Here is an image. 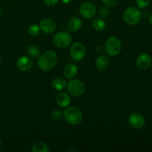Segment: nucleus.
Returning a JSON list of instances; mask_svg holds the SVG:
<instances>
[{
    "instance_id": "f257e3e1",
    "label": "nucleus",
    "mask_w": 152,
    "mask_h": 152,
    "mask_svg": "<svg viewBox=\"0 0 152 152\" xmlns=\"http://www.w3.org/2000/svg\"><path fill=\"white\" fill-rule=\"evenodd\" d=\"M38 66L44 71H50L56 66L58 61V56L56 52L48 50L39 56Z\"/></svg>"
},
{
    "instance_id": "f03ea898",
    "label": "nucleus",
    "mask_w": 152,
    "mask_h": 152,
    "mask_svg": "<svg viewBox=\"0 0 152 152\" xmlns=\"http://www.w3.org/2000/svg\"><path fill=\"white\" fill-rule=\"evenodd\" d=\"M64 118L68 124L77 126L83 120V113L77 107H69L64 112Z\"/></svg>"
},
{
    "instance_id": "7ed1b4c3",
    "label": "nucleus",
    "mask_w": 152,
    "mask_h": 152,
    "mask_svg": "<svg viewBox=\"0 0 152 152\" xmlns=\"http://www.w3.org/2000/svg\"><path fill=\"white\" fill-rule=\"evenodd\" d=\"M105 50L110 56H116L122 50V42L117 37H111L107 39L105 44Z\"/></svg>"
},
{
    "instance_id": "20e7f679",
    "label": "nucleus",
    "mask_w": 152,
    "mask_h": 152,
    "mask_svg": "<svg viewBox=\"0 0 152 152\" xmlns=\"http://www.w3.org/2000/svg\"><path fill=\"white\" fill-rule=\"evenodd\" d=\"M142 14L140 10L135 7H129L123 13V19L128 25H134L139 23Z\"/></svg>"
},
{
    "instance_id": "39448f33",
    "label": "nucleus",
    "mask_w": 152,
    "mask_h": 152,
    "mask_svg": "<svg viewBox=\"0 0 152 152\" xmlns=\"http://www.w3.org/2000/svg\"><path fill=\"white\" fill-rule=\"evenodd\" d=\"M67 88L71 96L74 97H80L86 91L84 83L79 79H73L67 83Z\"/></svg>"
},
{
    "instance_id": "423d86ee",
    "label": "nucleus",
    "mask_w": 152,
    "mask_h": 152,
    "mask_svg": "<svg viewBox=\"0 0 152 152\" xmlns=\"http://www.w3.org/2000/svg\"><path fill=\"white\" fill-rule=\"evenodd\" d=\"M72 41L71 35L65 31L57 33L53 37V43L59 48H65L71 45Z\"/></svg>"
},
{
    "instance_id": "0eeeda50",
    "label": "nucleus",
    "mask_w": 152,
    "mask_h": 152,
    "mask_svg": "<svg viewBox=\"0 0 152 152\" xmlns=\"http://www.w3.org/2000/svg\"><path fill=\"white\" fill-rule=\"evenodd\" d=\"M86 54V47L83 43H74L70 48V56L71 59L75 62H80L82 59H84Z\"/></svg>"
},
{
    "instance_id": "6e6552de",
    "label": "nucleus",
    "mask_w": 152,
    "mask_h": 152,
    "mask_svg": "<svg viewBox=\"0 0 152 152\" xmlns=\"http://www.w3.org/2000/svg\"><path fill=\"white\" fill-rule=\"evenodd\" d=\"M96 13V8L94 4L91 2L83 3L80 7V13L83 17L86 19H92Z\"/></svg>"
},
{
    "instance_id": "1a4fd4ad",
    "label": "nucleus",
    "mask_w": 152,
    "mask_h": 152,
    "mask_svg": "<svg viewBox=\"0 0 152 152\" xmlns=\"http://www.w3.org/2000/svg\"><path fill=\"white\" fill-rule=\"evenodd\" d=\"M145 123L143 116L138 113H134L129 117V124L134 129H140Z\"/></svg>"
},
{
    "instance_id": "9d476101",
    "label": "nucleus",
    "mask_w": 152,
    "mask_h": 152,
    "mask_svg": "<svg viewBox=\"0 0 152 152\" xmlns=\"http://www.w3.org/2000/svg\"><path fill=\"white\" fill-rule=\"evenodd\" d=\"M39 28L43 33L47 34H52L54 32L56 28V24L53 19H44L39 22Z\"/></svg>"
},
{
    "instance_id": "9b49d317",
    "label": "nucleus",
    "mask_w": 152,
    "mask_h": 152,
    "mask_svg": "<svg viewBox=\"0 0 152 152\" xmlns=\"http://www.w3.org/2000/svg\"><path fill=\"white\" fill-rule=\"evenodd\" d=\"M152 59L151 56L148 53H142L140 55L136 60V65L139 69L146 70L151 66Z\"/></svg>"
},
{
    "instance_id": "f8f14e48",
    "label": "nucleus",
    "mask_w": 152,
    "mask_h": 152,
    "mask_svg": "<svg viewBox=\"0 0 152 152\" xmlns=\"http://www.w3.org/2000/svg\"><path fill=\"white\" fill-rule=\"evenodd\" d=\"M33 62L30 57L27 56H22L18 59L16 66L21 71H28L31 68Z\"/></svg>"
},
{
    "instance_id": "ddd939ff",
    "label": "nucleus",
    "mask_w": 152,
    "mask_h": 152,
    "mask_svg": "<svg viewBox=\"0 0 152 152\" xmlns=\"http://www.w3.org/2000/svg\"><path fill=\"white\" fill-rule=\"evenodd\" d=\"M56 102L61 108H66L71 103V97L68 94L61 91L56 94Z\"/></svg>"
},
{
    "instance_id": "4468645a",
    "label": "nucleus",
    "mask_w": 152,
    "mask_h": 152,
    "mask_svg": "<svg viewBox=\"0 0 152 152\" xmlns=\"http://www.w3.org/2000/svg\"><path fill=\"white\" fill-rule=\"evenodd\" d=\"M78 72V68L75 64L69 63L65 66L63 69L64 77L67 79H72L75 77Z\"/></svg>"
},
{
    "instance_id": "2eb2a0df",
    "label": "nucleus",
    "mask_w": 152,
    "mask_h": 152,
    "mask_svg": "<svg viewBox=\"0 0 152 152\" xmlns=\"http://www.w3.org/2000/svg\"><path fill=\"white\" fill-rule=\"evenodd\" d=\"M109 63V58L105 55H100L96 58V61H95V65L99 71H104V70L107 69Z\"/></svg>"
},
{
    "instance_id": "dca6fc26",
    "label": "nucleus",
    "mask_w": 152,
    "mask_h": 152,
    "mask_svg": "<svg viewBox=\"0 0 152 152\" xmlns=\"http://www.w3.org/2000/svg\"><path fill=\"white\" fill-rule=\"evenodd\" d=\"M83 26V22L82 20L78 17H73L68 21V30L72 32H76L79 30L81 29Z\"/></svg>"
},
{
    "instance_id": "f3484780",
    "label": "nucleus",
    "mask_w": 152,
    "mask_h": 152,
    "mask_svg": "<svg viewBox=\"0 0 152 152\" xmlns=\"http://www.w3.org/2000/svg\"><path fill=\"white\" fill-rule=\"evenodd\" d=\"M51 86L55 90L62 91L65 87H67V83L64 79L61 78V77H56L52 80Z\"/></svg>"
},
{
    "instance_id": "a211bd4d",
    "label": "nucleus",
    "mask_w": 152,
    "mask_h": 152,
    "mask_svg": "<svg viewBox=\"0 0 152 152\" xmlns=\"http://www.w3.org/2000/svg\"><path fill=\"white\" fill-rule=\"evenodd\" d=\"M92 25L94 28L98 31H102L106 28V23L105 21L101 18H96L92 22Z\"/></svg>"
},
{
    "instance_id": "6ab92c4d",
    "label": "nucleus",
    "mask_w": 152,
    "mask_h": 152,
    "mask_svg": "<svg viewBox=\"0 0 152 152\" xmlns=\"http://www.w3.org/2000/svg\"><path fill=\"white\" fill-rule=\"evenodd\" d=\"M33 152H49L48 146L44 142H38L34 144L32 147Z\"/></svg>"
},
{
    "instance_id": "aec40b11",
    "label": "nucleus",
    "mask_w": 152,
    "mask_h": 152,
    "mask_svg": "<svg viewBox=\"0 0 152 152\" xmlns=\"http://www.w3.org/2000/svg\"><path fill=\"white\" fill-rule=\"evenodd\" d=\"M27 52H28V55L33 58H38L40 56V49L39 47L34 45H31L28 46L27 48Z\"/></svg>"
},
{
    "instance_id": "412c9836",
    "label": "nucleus",
    "mask_w": 152,
    "mask_h": 152,
    "mask_svg": "<svg viewBox=\"0 0 152 152\" xmlns=\"http://www.w3.org/2000/svg\"><path fill=\"white\" fill-rule=\"evenodd\" d=\"M40 32L39 26L37 25H32L28 28V34L32 37H36L39 35Z\"/></svg>"
},
{
    "instance_id": "4be33fe9",
    "label": "nucleus",
    "mask_w": 152,
    "mask_h": 152,
    "mask_svg": "<svg viewBox=\"0 0 152 152\" xmlns=\"http://www.w3.org/2000/svg\"><path fill=\"white\" fill-rule=\"evenodd\" d=\"M63 113L61 110L55 109L50 113V118L54 120H60L62 118Z\"/></svg>"
},
{
    "instance_id": "5701e85b",
    "label": "nucleus",
    "mask_w": 152,
    "mask_h": 152,
    "mask_svg": "<svg viewBox=\"0 0 152 152\" xmlns=\"http://www.w3.org/2000/svg\"><path fill=\"white\" fill-rule=\"evenodd\" d=\"M110 14V10L107 7H102L99 8V16L102 18H107Z\"/></svg>"
},
{
    "instance_id": "b1692460",
    "label": "nucleus",
    "mask_w": 152,
    "mask_h": 152,
    "mask_svg": "<svg viewBox=\"0 0 152 152\" xmlns=\"http://www.w3.org/2000/svg\"><path fill=\"white\" fill-rule=\"evenodd\" d=\"M151 0H136L137 5L140 7V8H146L148 5H149Z\"/></svg>"
},
{
    "instance_id": "393cba45",
    "label": "nucleus",
    "mask_w": 152,
    "mask_h": 152,
    "mask_svg": "<svg viewBox=\"0 0 152 152\" xmlns=\"http://www.w3.org/2000/svg\"><path fill=\"white\" fill-rule=\"evenodd\" d=\"M119 0H102V3L107 7H114L117 5Z\"/></svg>"
},
{
    "instance_id": "a878e982",
    "label": "nucleus",
    "mask_w": 152,
    "mask_h": 152,
    "mask_svg": "<svg viewBox=\"0 0 152 152\" xmlns=\"http://www.w3.org/2000/svg\"><path fill=\"white\" fill-rule=\"evenodd\" d=\"M42 1L47 5H55L56 4H57L59 0H42Z\"/></svg>"
},
{
    "instance_id": "bb28decb",
    "label": "nucleus",
    "mask_w": 152,
    "mask_h": 152,
    "mask_svg": "<svg viewBox=\"0 0 152 152\" xmlns=\"http://www.w3.org/2000/svg\"><path fill=\"white\" fill-rule=\"evenodd\" d=\"M61 1H62V2L64 3V4H69V3H71L73 0H61Z\"/></svg>"
},
{
    "instance_id": "cd10ccee",
    "label": "nucleus",
    "mask_w": 152,
    "mask_h": 152,
    "mask_svg": "<svg viewBox=\"0 0 152 152\" xmlns=\"http://www.w3.org/2000/svg\"><path fill=\"white\" fill-rule=\"evenodd\" d=\"M149 23H150V25H151V26H152V14L151 15V16H150V18H149Z\"/></svg>"
},
{
    "instance_id": "c85d7f7f",
    "label": "nucleus",
    "mask_w": 152,
    "mask_h": 152,
    "mask_svg": "<svg viewBox=\"0 0 152 152\" xmlns=\"http://www.w3.org/2000/svg\"><path fill=\"white\" fill-rule=\"evenodd\" d=\"M1 138H0V146H1Z\"/></svg>"
},
{
    "instance_id": "c756f323",
    "label": "nucleus",
    "mask_w": 152,
    "mask_h": 152,
    "mask_svg": "<svg viewBox=\"0 0 152 152\" xmlns=\"http://www.w3.org/2000/svg\"><path fill=\"white\" fill-rule=\"evenodd\" d=\"M1 10H0V17H1Z\"/></svg>"
},
{
    "instance_id": "7c9ffc66",
    "label": "nucleus",
    "mask_w": 152,
    "mask_h": 152,
    "mask_svg": "<svg viewBox=\"0 0 152 152\" xmlns=\"http://www.w3.org/2000/svg\"><path fill=\"white\" fill-rule=\"evenodd\" d=\"M1 54H0V62H1Z\"/></svg>"
}]
</instances>
